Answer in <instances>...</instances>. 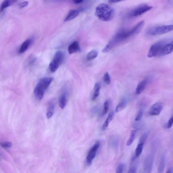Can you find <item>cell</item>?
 Masks as SVG:
<instances>
[{
    "label": "cell",
    "mask_w": 173,
    "mask_h": 173,
    "mask_svg": "<svg viewBox=\"0 0 173 173\" xmlns=\"http://www.w3.org/2000/svg\"><path fill=\"white\" fill-rule=\"evenodd\" d=\"M95 14L100 20L107 22L113 19L114 11L108 4L102 3L96 7Z\"/></svg>",
    "instance_id": "obj_1"
},
{
    "label": "cell",
    "mask_w": 173,
    "mask_h": 173,
    "mask_svg": "<svg viewBox=\"0 0 173 173\" xmlns=\"http://www.w3.org/2000/svg\"><path fill=\"white\" fill-rule=\"evenodd\" d=\"M131 37L130 30L128 31L126 29L121 30L115 35L109 43L106 45L102 50V52L106 53L109 52V51L115 45L126 40L127 39Z\"/></svg>",
    "instance_id": "obj_2"
},
{
    "label": "cell",
    "mask_w": 173,
    "mask_h": 173,
    "mask_svg": "<svg viewBox=\"0 0 173 173\" xmlns=\"http://www.w3.org/2000/svg\"><path fill=\"white\" fill-rule=\"evenodd\" d=\"M53 80L52 77H47L42 79L38 82L34 90V95L36 98L39 100L43 98L45 90Z\"/></svg>",
    "instance_id": "obj_3"
},
{
    "label": "cell",
    "mask_w": 173,
    "mask_h": 173,
    "mask_svg": "<svg viewBox=\"0 0 173 173\" xmlns=\"http://www.w3.org/2000/svg\"><path fill=\"white\" fill-rule=\"evenodd\" d=\"M167 44L165 41H162L156 42L151 45L147 54L148 57L156 56H160L162 49Z\"/></svg>",
    "instance_id": "obj_4"
},
{
    "label": "cell",
    "mask_w": 173,
    "mask_h": 173,
    "mask_svg": "<svg viewBox=\"0 0 173 173\" xmlns=\"http://www.w3.org/2000/svg\"><path fill=\"white\" fill-rule=\"evenodd\" d=\"M64 58V56L61 51H57L49 65V68L51 72H55L57 70L63 62Z\"/></svg>",
    "instance_id": "obj_5"
},
{
    "label": "cell",
    "mask_w": 173,
    "mask_h": 173,
    "mask_svg": "<svg viewBox=\"0 0 173 173\" xmlns=\"http://www.w3.org/2000/svg\"><path fill=\"white\" fill-rule=\"evenodd\" d=\"M173 30V25L163 26L155 27L148 31L147 34L151 36L164 34Z\"/></svg>",
    "instance_id": "obj_6"
},
{
    "label": "cell",
    "mask_w": 173,
    "mask_h": 173,
    "mask_svg": "<svg viewBox=\"0 0 173 173\" xmlns=\"http://www.w3.org/2000/svg\"><path fill=\"white\" fill-rule=\"evenodd\" d=\"M153 7L144 4L139 6L131 11L130 16L131 17H137L150 11Z\"/></svg>",
    "instance_id": "obj_7"
},
{
    "label": "cell",
    "mask_w": 173,
    "mask_h": 173,
    "mask_svg": "<svg viewBox=\"0 0 173 173\" xmlns=\"http://www.w3.org/2000/svg\"><path fill=\"white\" fill-rule=\"evenodd\" d=\"M100 142L97 141L90 148L86 158V163L88 165H90L92 164L93 161L95 158L97 151L99 149L100 146Z\"/></svg>",
    "instance_id": "obj_8"
},
{
    "label": "cell",
    "mask_w": 173,
    "mask_h": 173,
    "mask_svg": "<svg viewBox=\"0 0 173 173\" xmlns=\"http://www.w3.org/2000/svg\"><path fill=\"white\" fill-rule=\"evenodd\" d=\"M153 163V157L151 154L146 158L144 163V168L142 173H151Z\"/></svg>",
    "instance_id": "obj_9"
},
{
    "label": "cell",
    "mask_w": 173,
    "mask_h": 173,
    "mask_svg": "<svg viewBox=\"0 0 173 173\" xmlns=\"http://www.w3.org/2000/svg\"><path fill=\"white\" fill-rule=\"evenodd\" d=\"M163 104L160 102H157L151 106L149 113L152 116L159 115L163 109Z\"/></svg>",
    "instance_id": "obj_10"
},
{
    "label": "cell",
    "mask_w": 173,
    "mask_h": 173,
    "mask_svg": "<svg viewBox=\"0 0 173 173\" xmlns=\"http://www.w3.org/2000/svg\"><path fill=\"white\" fill-rule=\"evenodd\" d=\"M149 80V78H146L138 84L136 91L137 95H140L143 92Z\"/></svg>",
    "instance_id": "obj_11"
},
{
    "label": "cell",
    "mask_w": 173,
    "mask_h": 173,
    "mask_svg": "<svg viewBox=\"0 0 173 173\" xmlns=\"http://www.w3.org/2000/svg\"><path fill=\"white\" fill-rule=\"evenodd\" d=\"M144 25V21L142 20L138 23L137 25H136L131 30H130L131 37L139 33L140 32L142 28H143Z\"/></svg>",
    "instance_id": "obj_12"
},
{
    "label": "cell",
    "mask_w": 173,
    "mask_h": 173,
    "mask_svg": "<svg viewBox=\"0 0 173 173\" xmlns=\"http://www.w3.org/2000/svg\"><path fill=\"white\" fill-rule=\"evenodd\" d=\"M173 51V40L170 43L166 44L163 47L160 56L167 55Z\"/></svg>",
    "instance_id": "obj_13"
},
{
    "label": "cell",
    "mask_w": 173,
    "mask_h": 173,
    "mask_svg": "<svg viewBox=\"0 0 173 173\" xmlns=\"http://www.w3.org/2000/svg\"><path fill=\"white\" fill-rule=\"evenodd\" d=\"M67 101V93L66 92L63 93L60 95L59 99V105L60 107L64 109L65 107Z\"/></svg>",
    "instance_id": "obj_14"
},
{
    "label": "cell",
    "mask_w": 173,
    "mask_h": 173,
    "mask_svg": "<svg viewBox=\"0 0 173 173\" xmlns=\"http://www.w3.org/2000/svg\"><path fill=\"white\" fill-rule=\"evenodd\" d=\"M80 47L78 42L75 41L69 45L68 48V51L69 54H72L80 51Z\"/></svg>",
    "instance_id": "obj_15"
},
{
    "label": "cell",
    "mask_w": 173,
    "mask_h": 173,
    "mask_svg": "<svg viewBox=\"0 0 173 173\" xmlns=\"http://www.w3.org/2000/svg\"><path fill=\"white\" fill-rule=\"evenodd\" d=\"M79 11L77 10H72L69 11L67 16L65 18L64 21L68 22L75 19L79 14Z\"/></svg>",
    "instance_id": "obj_16"
},
{
    "label": "cell",
    "mask_w": 173,
    "mask_h": 173,
    "mask_svg": "<svg viewBox=\"0 0 173 173\" xmlns=\"http://www.w3.org/2000/svg\"><path fill=\"white\" fill-rule=\"evenodd\" d=\"M32 42V40L30 39H27L23 42L20 48L19 52L20 54H22L26 52L28 49Z\"/></svg>",
    "instance_id": "obj_17"
},
{
    "label": "cell",
    "mask_w": 173,
    "mask_h": 173,
    "mask_svg": "<svg viewBox=\"0 0 173 173\" xmlns=\"http://www.w3.org/2000/svg\"><path fill=\"white\" fill-rule=\"evenodd\" d=\"M165 156L164 154L162 155L161 157L158 168V172L162 173L165 169L166 161Z\"/></svg>",
    "instance_id": "obj_18"
},
{
    "label": "cell",
    "mask_w": 173,
    "mask_h": 173,
    "mask_svg": "<svg viewBox=\"0 0 173 173\" xmlns=\"http://www.w3.org/2000/svg\"><path fill=\"white\" fill-rule=\"evenodd\" d=\"M101 89V84L99 83H96L94 87V92L92 98V100L93 101H95L99 96Z\"/></svg>",
    "instance_id": "obj_19"
},
{
    "label": "cell",
    "mask_w": 173,
    "mask_h": 173,
    "mask_svg": "<svg viewBox=\"0 0 173 173\" xmlns=\"http://www.w3.org/2000/svg\"><path fill=\"white\" fill-rule=\"evenodd\" d=\"M55 108V106L53 104H50L47 108L46 115L48 119L52 117L54 113Z\"/></svg>",
    "instance_id": "obj_20"
},
{
    "label": "cell",
    "mask_w": 173,
    "mask_h": 173,
    "mask_svg": "<svg viewBox=\"0 0 173 173\" xmlns=\"http://www.w3.org/2000/svg\"><path fill=\"white\" fill-rule=\"evenodd\" d=\"M98 51L96 50H93L90 51L87 54L86 58L88 61H91L96 58L98 56Z\"/></svg>",
    "instance_id": "obj_21"
},
{
    "label": "cell",
    "mask_w": 173,
    "mask_h": 173,
    "mask_svg": "<svg viewBox=\"0 0 173 173\" xmlns=\"http://www.w3.org/2000/svg\"><path fill=\"white\" fill-rule=\"evenodd\" d=\"M16 2V1H9V0H6V1H4L2 2L1 7H0L1 11L2 12L5 8L10 6V5L14 4Z\"/></svg>",
    "instance_id": "obj_22"
},
{
    "label": "cell",
    "mask_w": 173,
    "mask_h": 173,
    "mask_svg": "<svg viewBox=\"0 0 173 173\" xmlns=\"http://www.w3.org/2000/svg\"><path fill=\"white\" fill-rule=\"evenodd\" d=\"M144 144L139 142L136 148L135 152L136 157H138L140 155L143 150Z\"/></svg>",
    "instance_id": "obj_23"
},
{
    "label": "cell",
    "mask_w": 173,
    "mask_h": 173,
    "mask_svg": "<svg viewBox=\"0 0 173 173\" xmlns=\"http://www.w3.org/2000/svg\"><path fill=\"white\" fill-rule=\"evenodd\" d=\"M136 132V130H132L131 132H130V137L126 143V145L127 146H129L131 145L133 141H134Z\"/></svg>",
    "instance_id": "obj_24"
},
{
    "label": "cell",
    "mask_w": 173,
    "mask_h": 173,
    "mask_svg": "<svg viewBox=\"0 0 173 173\" xmlns=\"http://www.w3.org/2000/svg\"><path fill=\"white\" fill-rule=\"evenodd\" d=\"M126 105V103L124 102H120L117 106L116 109H115V112H118L122 111L125 107Z\"/></svg>",
    "instance_id": "obj_25"
},
{
    "label": "cell",
    "mask_w": 173,
    "mask_h": 173,
    "mask_svg": "<svg viewBox=\"0 0 173 173\" xmlns=\"http://www.w3.org/2000/svg\"><path fill=\"white\" fill-rule=\"evenodd\" d=\"M103 80L106 84L108 85L110 84L111 79L108 72H106L104 74V77H103Z\"/></svg>",
    "instance_id": "obj_26"
},
{
    "label": "cell",
    "mask_w": 173,
    "mask_h": 173,
    "mask_svg": "<svg viewBox=\"0 0 173 173\" xmlns=\"http://www.w3.org/2000/svg\"><path fill=\"white\" fill-rule=\"evenodd\" d=\"M109 102L108 101H106L104 104V107H103L102 115H105L107 114L109 111Z\"/></svg>",
    "instance_id": "obj_27"
},
{
    "label": "cell",
    "mask_w": 173,
    "mask_h": 173,
    "mask_svg": "<svg viewBox=\"0 0 173 173\" xmlns=\"http://www.w3.org/2000/svg\"><path fill=\"white\" fill-rule=\"evenodd\" d=\"M125 165L121 163L118 165L116 170V173H123Z\"/></svg>",
    "instance_id": "obj_28"
},
{
    "label": "cell",
    "mask_w": 173,
    "mask_h": 173,
    "mask_svg": "<svg viewBox=\"0 0 173 173\" xmlns=\"http://www.w3.org/2000/svg\"><path fill=\"white\" fill-rule=\"evenodd\" d=\"M12 143L9 142H5L1 143V145L3 148L5 149L9 148L12 147Z\"/></svg>",
    "instance_id": "obj_29"
},
{
    "label": "cell",
    "mask_w": 173,
    "mask_h": 173,
    "mask_svg": "<svg viewBox=\"0 0 173 173\" xmlns=\"http://www.w3.org/2000/svg\"><path fill=\"white\" fill-rule=\"evenodd\" d=\"M148 134V132H146L144 133L143 135H142L141 137L140 140L139 142L142 143L144 144L146 140L147 139V136Z\"/></svg>",
    "instance_id": "obj_30"
},
{
    "label": "cell",
    "mask_w": 173,
    "mask_h": 173,
    "mask_svg": "<svg viewBox=\"0 0 173 173\" xmlns=\"http://www.w3.org/2000/svg\"><path fill=\"white\" fill-rule=\"evenodd\" d=\"M110 121H109V118H107V119H106V120L105 121V123L102 126V129L103 130H105L106 129H107L109 126V123H110Z\"/></svg>",
    "instance_id": "obj_31"
},
{
    "label": "cell",
    "mask_w": 173,
    "mask_h": 173,
    "mask_svg": "<svg viewBox=\"0 0 173 173\" xmlns=\"http://www.w3.org/2000/svg\"><path fill=\"white\" fill-rule=\"evenodd\" d=\"M173 124V116L168 121L167 124V128H171Z\"/></svg>",
    "instance_id": "obj_32"
},
{
    "label": "cell",
    "mask_w": 173,
    "mask_h": 173,
    "mask_svg": "<svg viewBox=\"0 0 173 173\" xmlns=\"http://www.w3.org/2000/svg\"><path fill=\"white\" fill-rule=\"evenodd\" d=\"M143 115V112L142 111H140L135 118V120L138 121L140 120L141 119Z\"/></svg>",
    "instance_id": "obj_33"
},
{
    "label": "cell",
    "mask_w": 173,
    "mask_h": 173,
    "mask_svg": "<svg viewBox=\"0 0 173 173\" xmlns=\"http://www.w3.org/2000/svg\"><path fill=\"white\" fill-rule=\"evenodd\" d=\"M136 168L135 166H133L130 168L127 173H136Z\"/></svg>",
    "instance_id": "obj_34"
},
{
    "label": "cell",
    "mask_w": 173,
    "mask_h": 173,
    "mask_svg": "<svg viewBox=\"0 0 173 173\" xmlns=\"http://www.w3.org/2000/svg\"><path fill=\"white\" fill-rule=\"evenodd\" d=\"M29 4V2L27 1L21 3L19 5L20 7L21 8H23L26 6L28 5Z\"/></svg>",
    "instance_id": "obj_35"
},
{
    "label": "cell",
    "mask_w": 173,
    "mask_h": 173,
    "mask_svg": "<svg viewBox=\"0 0 173 173\" xmlns=\"http://www.w3.org/2000/svg\"><path fill=\"white\" fill-rule=\"evenodd\" d=\"M113 116L114 113L113 112H111V113L109 114L108 118H109V121H110V122L112 120V119H113Z\"/></svg>",
    "instance_id": "obj_36"
},
{
    "label": "cell",
    "mask_w": 173,
    "mask_h": 173,
    "mask_svg": "<svg viewBox=\"0 0 173 173\" xmlns=\"http://www.w3.org/2000/svg\"><path fill=\"white\" fill-rule=\"evenodd\" d=\"M83 1H82V0H78V1H74L73 2H74V3L75 4H80L82 2H83Z\"/></svg>",
    "instance_id": "obj_37"
},
{
    "label": "cell",
    "mask_w": 173,
    "mask_h": 173,
    "mask_svg": "<svg viewBox=\"0 0 173 173\" xmlns=\"http://www.w3.org/2000/svg\"><path fill=\"white\" fill-rule=\"evenodd\" d=\"M121 1H118V0H114V1H109V2L110 3H115L119 2H121Z\"/></svg>",
    "instance_id": "obj_38"
},
{
    "label": "cell",
    "mask_w": 173,
    "mask_h": 173,
    "mask_svg": "<svg viewBox=\"0 0 173 173\" xmlns=\"http://www.w3.org/2000/svg\"><path fill=\"white\" fill-rule=\"evenodd\" d=\"M166 173H173V169L172 168H170L166 172Z\"/></svg>",
    "instance_id": "obj_39"
}]
</instances>
